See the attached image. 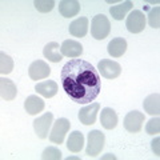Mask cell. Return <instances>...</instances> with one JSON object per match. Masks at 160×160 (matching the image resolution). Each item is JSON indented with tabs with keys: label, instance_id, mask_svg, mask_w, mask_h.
Listing matches in <instances>:
<instances>
[{
	"label": "cell",
	"instance_id": "obj_1",
	"mask_svg": "<svg viewBox=\"0 0 160 160\" xmlns=\"http://www.w3.org/2000/svg\"><path fill=\"white\" fill-rule=\"evenodd\" d=\"M63 89L72 102L88 104L99 96L102 83L99 72L91 63L82 59H72L64 64L60 73Z\"/></svg>",
	"mask_w": 160,
	"mask_h": 160
},
{
	"label": "cell",
	"instance_id": "obj_2",
	"mask_svg": "<svg viewBox=\"0 0 160 160\" xmlns=\"http://www.w3.org/2000/svg\"><path fill=\"white\" fill-rule=\"evenodd\" d=\"M111 32V23L104 15H96L91 20V35L96 40H104Z\"/></svg>",
	"mask_w": 160,
	"mask_h": 160
},
{
	"label": "cell",
	"instance_id": "obj_3",
	"mask_svg": "<svg viewBox=\"0 0 160 160\" xmlns=\"http://www.w3.org/2000/svg\"><path fill=\"white\" fill-rule=\"evenodd\" d=\"M104 143H106V138L104 133L93 129L88 133V143H87V148L86 152L88 156H98L102 152V149L104 148Z\"/></svg>",
	"mask_w": 160,
	"mask_h": 160
},
{
	"label": "cell",
	"instance_id": "obj_4",
	"mask_svg": "<svg viewBox=\"0 0 160 160\" xmlns=\"http://www.w3.org/2000/svg\"><path fill=\"white\" fill-rule=\"evenodd\" d=\"M71 128V123L69 120L66 118H60L56 122L53 123L51 133H49V140L55 144H62L64 142V138H66L67 132Z\"/></svg>",
	"mask_w": 160,
	"mask_h": 160
},
{
	"label": "cell",
	"instance_id": "obj_5",
	"mask_svg": "<svg viewBox=\"0 0 160 160\" xmlns=\"http://www.w3.org/2000/svg\"><path fill=\"white\" fill-rule=\"evenodd\" d=\"M53 123V115L52 112H46L44 115H42L40 118H38L33 122V129L35 133L38 135V138L40 139H46L48 138L49 129Z\"/></svg>",
	"mask_w": 160,
	"mask_h": 160
},
{
	"label": "cell",
	"instance_id": "obj_6",
	"mask_svg": "<svg viewBox=\"0 0 160 160\" xmlns=\"http://www.w3.org/2000/svg\"><path fill=\"white\" fill-rule=\"evenodd\" d=\"M126 27L131 33H140L146 27V16L140 9H133L128 15Z\"/></svg>",
	"mask_w": 160,
	"mask_h": 160
},
{
	"label": "cell",
	"instance_id": "obj_7",
	"mask_svg": "<svg viewBox=\"0 0 160 160\" xmlns=\"http://www.w3.org/2000/svg\"><path fill=\"white\" fill-rule=\"evenodd\" d=\"M98 69H99V73L106 79H116L122 73L120 64L109 59H103L98 64Z\"/></svg>",
	"mask_w": 160,
	"mask_h": 160
},
{
	"label": "cell",
	"instance_id": "obj_8",
	"mask_svg": "<svg viewBox=\"0 0 160 160\" xmlns=\"http://www.w3.org/2000/svg\"><path fill=\"white\" fill-rule=\"evenodd\" d=\"M143 123H144V113L139 111L128 112L126 118H124V128L132 133H138L142 129Z\"/></svg>",
	"mask_w": 160,
	"mask_h": 160
},
{
	"label": "cell",
	"instance_id": "obj_9",
	"mask_svg": "<svg viewBox=\"0 0 160 160\" xmlns=\"http://www.w3.org/2000/svg\"><path fill=\"white\" fill-rule=\"evenodd\" d=\"M51 73V68L44 60H35L28 68V75L32 80H43L47 79Z\"/></svg>",
	"mask_w": 160,
	"mask_h": 160
},
{
	"label": "cell",
	"instance_id": "obj_10",
	"mask_svg": "<svg viewBox=\"0 0 160 160\" xmlns=\"http://www.w3.org/2000/svg\"><path fill=\"white\" fill-rule=\"evenodd\" d=\"M99 109H100L99 103H91V104H88V106L83 107L79 111L80 123H83L84 126H91V124H93L95 122H96Z\"/></svg>",
	"mask_w": 160,
	"mask_h": 160
},
{
	"label": "cell",
	"instance_id": "obj_11",
	"mask_svg": "<svg viewBox=\"0 0 160 160\" xmlns=\"http://www.w3.org/2000/svg\"><path fill=\"white\" fill-rule=\"evenodd\" d=\"M60 52H62V55L66 58L78 59L80 55L83 53V46L78 42V40L67 39V40H64L62 43V46H60Z\"/></svg>",
	"mask_w": 160,
	"mask_h": 160
},
{
	"label": "cell",
	"instance_id": "obj_12",
	"mask_svg": "<svg viewBox=\"0 0 160 160\" xmlns=\"http://www.w3.org/2000/svg\"><path fill=\"white\" fill-rule=\"evenodd\" d=\"M16 95H18V88L12 80L7 78L0 79V96H2L3 100L11 102V100L16 98Z\"/></svg>",
	"mask_w": 160,
	"mask_h": 160
},
{
	"label": "cell",
	"instance_id": "obj_13",
	"mask_svg": "<svg viewBox=\"0 0 160 160\" xmlns=\"http://www.w3.org/2000/svg\"><path fill=\"white\" fill-rule=\"evenodd\" d=\"M59 12L63 18H73L80 12V3L76 0H62L59 3Z\"/></svg>",
	"mask_w": 160,
	"mask_h": 160
},
{
	"label": "cell",
	"instance_id": "obj_14",
	"mask_svg": "<svg viewBox=\"0 0 160 160\" xmlns=\"http://www.w3.org/2000/svg\"><path fill=\"white\" fill-rule=\"evenodd\" d=\"M143 107L144 111L151 116H158L160 113V95L156 93H151L144 99L143 102Z\"/></svg>",
	"mask_w": 160,
	"mask_h": 160
},
{
	"label": "cell",
	"instance_id": "obj_15",
	"mask_svg": "<svg viewBox=\"0 0 160 160\" xmlns=\"http://www.w3.org/2000/svg\"><path fill=\"white\" fill-rule=\"evenodd\" d=\"M46 104H44V100L42 98L36 96V95H29L24 102V108L29 115H38L39 112H42Z\"/></svg>",
	"mask_w": 160,
	"mask_h": 160
},
{
	"label": "cell",
	"instance_id": "obj_16",
	"mask_svg": "<svg viewBox=\"0 0 160 160\" xmlns=\"http://www.w3.org/2000/svg\"><path fill=\"white\" fill-rule=\"evenodd\" d=\"M69 33L75 38H84L88 32V19L87 18H79L75 19L69 24Z\"/></svg>",
	"mask_w": 160,
	"mask_h": 160
},
{
	"label": "cell",
	"instance_id": "obj_17",
	"mask_svg": "<svg viewBox=\"0 0 160 160\" xmlns=\"http://www.w3.org/2000/svg\"><path fill=\"white\" fill-rule=\"evenodd\" d=\"M127 51V42L124 38H115L108 43V53L112 58L123 56Z\"/></svg>",
	"mask_w": 160,
	"mask_h": 160
},
{
	"label": "cell",
	"instance_id": "obj_18",
	"mask_svg": "<svg viewBox=\"0 0 160 160\" xmlns=\"http://www.w3.org/2000/svg\"><path fill=\"white\" fill-rule=\"evenodd\" d=\"M35 89L44 98H53L58 93V83L53 80H44L35 86Z\"/></svg>",
	"mask_w": 160,
	"mask_h": 160
},
{
	"label": "cell",
	"instance_id": "obj_19",
	"mask_svg": "<svg viewBox=\"0 0 160 160\" xmlns=\"http://www.w3.org/2000/svg\"><path fill=\"white\" fill-rule=\"evenodd\" d=\"M100 123L106 129H113L118 126V115L112 108H103L100 113Z\"/></svg>",
	"mask_w": 160,
	"mask_h": 160
},
{
	"label": "cell",
	"instance_id": "obj_20",
	"mask_svg": "<svg viewBox=\"0 0 160 160\" xmlns=\"http://www.w3.org/2000/svg\"><path fill=\"white\" fill-rule=\"evenodd\" d=\"M84 146V136L82 132L73 131L72 133H69V138L67 140V148L73 153H78L82 151V148Z\"/></svg>",
	"mask_w": 160,
	"mask_h": 160
},
{
	"label": "cell",
	"instance_id": "obj_21",
	"mask_svg": "<svg viewBox=\"0 0 160 160\" xmlns=\"http://www.w3.org/2000/svg\"><path fill=\"white\" fill-rule=\"evenodd\" d=\"M132 7H133L132 2L127 0V2H123V3L118 4V6H112L109 8V13L112 15V18L115 20H123L127 16V13L132 9Z\"/></svg>",
	"mask_w": 160,
	"mask_h": 160
},
{
	"label": "cell",
	"instance_id": "obj_22",
	"mask_svg": "<svg viewBox=\"0 0 160 160\" xmlns=\"http://www.w3.org/2000/svg\"><path fill=\"white\" fill-rule=\"evenodd\" d=\"M59 43L56 42H49L46 47H44L43 49V55H44V58L48 59L49 62H52V63H59L60 60L63 59V55L59 52Z\"/></svg>",
	"mask_w": 160,
	"mask_h": 160
},
{
	"label": "cell",
	"instance_id": "obj_23",
	"mask_svg": "<svg viewBox=\"0 0 160 160\" xmlns=\"http://www.w3.org/2000/svg\"><path fill=\"white\" fill-rule=\"evenodd\" d=\"M13 69V60L6 55L4 52L0 53V72L2 75H8L11 73Z\"/></svg>",
	"mask_w": 160,
	"mask_h": 160
},
{
	"label": "cell",
	"instance_id": "obj_24",
	"mask_svg": "<svg viewBox=\"0 0 160 160\" xmlns=\"http://www.w3.org/2000/svg\"><path fill=\"white\" fill-rule=\"evenodd\" d=\"M33 6L39 12L47 13L49 11H52V8L55 7V2L53 0H35Z\"/></svg>",
	"mask_w": 160,
	"mask_h": 160
},
{
	"label": "cell",
	"instance_id": "obj_25",
	"mask_svg": "<svg viewBox=\"0 0 160 160\" xmlns=\"http://www.w3.org/2000/svg\"><path fill=\"white\" fill-rule=\"evenodd\" d=\"M43 160H60L62 159V152L56 147H47L42 153Z\"/></svg>",
	"mask_w": 160,
	"mask_h": 160
},
{
	"label": "cell",
	"instance_id": "obj_26",
	"mask_svg": "<svg viewBox=\"0 0 160 160\" xmlns=\"http://www.w3.org/2000/svg\"><path fill=\"white\" fill-rule=\"evenodd\" d=\"M148 23L152 28H159L160 26V8L153 7L148 13Z\"/></svg>",
	"mask_w": 160,
	"mask_h": 160
},
{
	"label": "cell",
	"instance_id": "obj_27",
	"mask_svg": "<svg viewBox=\"0 0 160 160\" xmlns=\"http://www.w3.org/2000/svg\"><path fill=\"white\" fill-rule=\"evenodd\" d=\"M146 131H147L148 135L159 133V131H160V119H159L158 116H156V118H152V119L147 123Z\"/></svg>",
	"mask_w": 160,
	"mask_h": 160
},
{
	"label": "cell",
	"instance_id": "obj_28",
	"mask_svg": "<svg viewBox=\"0 0 160 160\" xmlns=\"http://www.w3.org/2000/svg\"><path fill=\"white\" fill-rule=\"evenodd\" d=\"M159 144H160V138L159 136H156L153 140H152V151H153V153L155 155H160V148H159Z\"/></svg>",
	"mask_w": 160,
	"mask_h": 160
}]
</instances>
